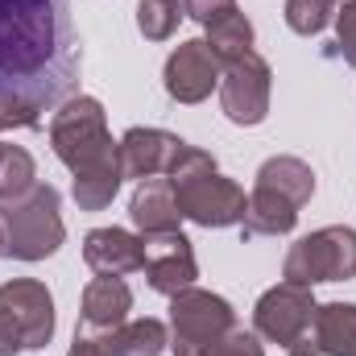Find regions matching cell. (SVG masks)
I'll return each instance as SVG.
<instances>
[{"instance_id": "6da1fadb", "label": "cell", "mask_w": 356, "mask_h": 356, "mask_svg": "<svg viewBox=\"0 0 356 356\" xmlns=\"http://www.w3.org/2000/svg\"><path fill=\"white\" fill-rule=\"evenodd\" d=\"M71 0H0V129H38L79 88Z\"/></svg>"}, {"instance_id": "7a4b0ae2", "label": "cell", "mask_w": 356, "mask_h": 356, "mask_svg": "<svg viewBox=\"0 0 356 356\" xmlns=\"http://www.w3.org/2000/svg\"><path fill=\"white\" fill-rule=\"evenodd\" d=\"M50 141H54V154L75 175V199H79V207L99 211L104 203H112L124 170H120V145L104 129L99 99L79 95L75 104H67L50 120Z\"/></svg>"}, {"instance_id": "3957f363", "label": "cell", "mask_w": 356, "mask_h": 356, "mask_svg": "<svg viewBox=\"0 0 356 356\" xmlns=\"http://www.w3.org/2000/svg\"><path fill=\"white\" fill-rule=\"evenodd\" d=\"M170 186H175L178 211L203 228H228V224H241L245 211H249V199L236 182L220 178L211 154L203 149H191L182 145L175 158V166L166 170Z\"/></svg>"}, {"instance_id": "277c9868", "label": "cell", "mask_w": 356, "mask_h": 356, "mask_svg": "<svg viewBox=\"0 0 356 356\" xmlns=\"http://www.w3.org/2000/svg\"><path fill=\"white\" fill-rule=\"evenodd\" d=\"M315 195V175L298 158H269L257 170V186L245 211V236H282L294 228L298 207Z\"/></svg>"}, {"instance_id": "5b68a950", "label": "cell", "mask_w": 356, "mask_h": 356, "mask_svg": "<svg viewBox=\"0 0 356 356\" xmlns=\"http://www.w3.org/2000/svg\"><path fill=\"white\" fill-rule=\"evenodd\" d=\"M63 245L58 191L33 182L17 199H0V257L42 261Z\"/></svg>"}, {"instance_id": "8992f818", "label": "cell", "mask_w": 356, "mask_h": 356, "mask_svg": "<svg viewBox=\"0 0 356 356\" xmlns=\"http://www.w3.org/2000/svg\"><path fill=\"white\" fill-rule=\"evenodd\" d=\"M54 336V298L42 282L13 277L0 286V356L46 348Z\"/></svg>"}, {"instance_id": "52a82bcc", "label": "cell", "mask_w": 356, "mask_h": 356, "mask_svg": "<svg viewBox=\"0 0 356 356\" xmlns=\"http://www.w3.org/2000/svg\"><path fill=\"white\" fill-rule=\"evenodd\" d=\"M170 319H175V356H207L236 327V315L220 294L191 290V286L175 294Z\"/></svg>"}, {"instance_id": "ba28073f", "label": "cell", "mask_w": 356, "mask_h": 356, "mask_svg": "<svg viewBox=\"0 0 356 356\" xmlns=\"http://www.w3.org/2000/svg\"><path fill=\"white\" fill-rule=\"evenodd\" d=\"M286 282L315 286V282H344L356 277V232L353 228H319L298 241L286 257Z\"/></svg>"}, {"instance_id": "9c48e42d", "label": "cell", "mask_w": 356, "mask_h": 356, "mask_svg": "<svg viewBox=\"0 0 356 356\" xmlns=\"http://www.w3.org/2000/svg\"><path fill=\"white\" fill-rule=\"evenodd\" d=\"M311 323H315V302H311L307 286L282 282L257 302V332L273 344H282V348L302 344Z\"/></svg>"}, {"instance_id": "30bf717a", "label": "cell", "mask_w": 356, "mask_h": 356, "mask_svg": "<svg viewBox=\"0 0 356 356\" xmlns=\"http://www.w3.org/2000/svg\"><path fill=\"white\" fill-rule=\"evenodd\" d=\"M224 112L228 120L236 124H261L269 112V67L261 54H241L236 63H228V75H224Z\"/></svg>"}, {"instance_id": "8fae6325", "label": "cell", "mask_w": 356, "mask_h": 356, "mask_svg": "<svg viewBox=\"0 0 356 356\" xmlns=\"http://www.w3.org/2000/svg\"><path fill=\"white\" fill-rule=\"evenodd\" d=\"M145 277L158 294H170L186 290L195 282V253H191V241L182 232H154L145 236Z\"/></svg>"}, {"instance_id": "7c38bea8", "label": "cell", "mask_w": 356, "mask_h": 356, "mask_svg": "<svg viewBox=\"0 0 356 356\" xmlns=\"http://www.w3.org/2000/svg\"><path fill=\"white\" fill-rule=\"evenodd\" d=\"M220 83V58L207 42H182L166 63V91L178 104H199Z\"/></svg>"}, {"instance_id": "4fadbf2b", "label": "cell", "mask_w": 356, "mask_h": 356, "mask_svg": "<svg viewBox=\"0 0 356 356\" xmlns=\"http://www.w3.org/2000/svg\"><path fill=\"white\" fill-rule=\"evenodd\" d=\"M186 141H178L175 133L162 129H129L120 141V170L124 178H158L162 170H170Z\"/></svg>"}, {"instance_id": "5bb4252c", "label": "cell", "mask_w": 356, "mask_h": 356, "mask_svg": "<svg viewBox=\"0 0 356 356\" xmlns=\"http://www.w3.org/2000/svg\"><path fill=\"white\" fill-rule=\"evenodd\" d=\"M83 257L99 277H124L145 266V236H133L124 228H95L88 232Z\"/></svg>"}, {"instance_id": "9a60e30c", "label": "cell", "mask_w": 356, "mask_h": 356, "mask_svg": "<svg viewBox=\"0 0 356 356\" xmlns=\"http://www.w3.org/2000/svg\"><path fill=\"white\" fill-rule=\"evenodd\" d=\"M133 294L120 277H95L83 290V336H108L129 319Z\"/></svg>"}, {"instance_id": "2e32d148", "label": "cell", "mask_w": 356, "mask_h": 356, "mask_svg": "<svg viewBox=\"0 0 356 356\" xmlns=\"http://www.w3.org/2000/svg\"><path fill=\"white\" fill-rule=\"evenodd\" d=\"M178 199H175V186L170 178H141L137 195H133V224L154 236V232H178Z\"/></svg>"}, {"instance_id": "e0dca14e", "label": "cell", "mask_w": 356, "mask_h": 356, "mask_svg": "<svg viewBox=\"0 0 356 356\" xmlns=\"http://www.w3.org/2000/svg\"><path fill=\"white\" fill-rule=\"evenodd\" d=\"M315 348L327 356H353L356 353V307L353 302H327L315 307Z\"/></svg>"}, {"instance_id": "ac0fdd59", "label": "cell", "mask_w": 356, "mask_h": 356, "mask_svg": "<svg viewBox=\"0 0 356 356\" xmlns=\"http://www.w3.org/2000/svg\"><path fill=\"white\" fill-rule=\"evenodd\" d=\"M162 344H166V327L158 319H133L104 336L108 356H158Z\"/></svg>"}, {"instance_id": "d6986e66", "label": "cell", "mask_w": 356, "mask_h": 356, "mask_svg": "<svg viewBox=\"0 0 356 356\" xmlns=\"http://www.w3.org/2000/svg\"><path fill=\"white\" fill-rule=\"evenodd\" d=\"M211 54L220 58V63H236L241 54H249L253 50V25L241 17V13H232V17H224L220 25H211Z\"/></svg>"}, {"instance_id": "ffe728a7", "label": "cell", "mask_w": 356, "mask_h": 356, "mask_svg": "<svg viewBox=\"0 0 356 356\" xmlns=\"http://www.w3.org/2000/svg\"><path fill=\"white\" fill-rule=\"evenodd\" d=\"M178 17H182L178 0H141V8H137V25L149 42H166L178 29Z\"/></svg>"}, {"instance_id": "44dd1931", "label": "cell", "mask_w": 356, "mask_h": 356, "mask_svg": "<svg viewBox=\"0 0 356 356\" xmlns=\"http://www.w3.org/2000/svg\"><path fill=\"white\" fill-rule=\"evenodd\" d=\"M33 186V158L17 145H4V162H0V199H17Z\"/></svg>"}, {"instance_id": "7402d4cb", "label": "cell", "mask_w": 356, "mask_h": 356, "mask_svg": "<svg viewBox=\"0 0 356 356\" xmlns=\"http://www.w3.org/2000/svg\"><path fill=\"white\" fill-rule=\"evenodd\" d=\"M332 17V0H286V25L302 38L319 33Z\"/></svg>"}, {"instance_id": "603a6c76", "label": "cell", "mask_w": 356, "mask_h": 356, "mask_svg": "<svg viewBox=\"0 0 356 356\" xmlns=\"http://www.w3.org/2000/svg\"><path fill=\"white\" fill-rule=\"evenodd\" d=\"M182 13H191L199 25H220L224 17H232L236 13V0H182Z\"/></svg>"}, {"instance_id": "cb8c5ba5", "label": "cell", "mask_w": 356, "mask_h": 356, "mask_svg": "<svg viewBox=\"0 0 356 356\" xmlns=\"http://www.w3.org/2000/svg\"><path fill=\"white\" fill-rule=\"evenodd\" d=\"M207 356H261V344H257V336H249V332H241V327H232L216 348Z\"/></svg>"}, {"instance_id": "d4e9b609", "label": "cell", "mask_w": 356, "mask_h": 356, "mask_svg": "<svg viewBox=\"0 0 356 356\" xmlns=\"http://www.w3.org/2000/svg\"><path fill=\"white\" fill-rule=\"evenodd\" d=\"M336 29H340V54H344V63L356 67V0L344 4V13H340Z\"/></svg>"}, {"instance_id": "484cf974", "label": "cell", "mask_w": 356, "mask_h": 356, "mask_svg": "<svg viewBox=\"0 0 356 356\" xmlns=\"http://www.w3.org/2000/svg\"><path fill=\"white\" fill-rule=\"evenodd\" d=\"M67 356H108V348H104V340H95V336H79V332H75V344H71V353Z\"/></svg>"}, {"instance_id": "4316f807", "label": "cell", "mask_w": 356, "mask_h": 356, "mask_svg": "<svg viewBox=\"0 0 356 356\" xmlns=\"http://www.w3.org/2000/svg\"><path fill=\"white\" fill-rule=\"evenodd\" d=\"M290 356H315V348H311V340H302V344H294V348H290Z\"/></svg>"}, {"instance_id": "83f0119b", "label": "cell", "mask_w": 356, "mask_h": 356, "mask_svg": "<svg viewBox=\"0 0 356 356\" xmlns=\"http://www.w3.org/2000/svg\"><path fill=\"white\" fill-rule=\"evenodd\" d=\"M0 162H4V145H0Z\"/></svg>"}, {"instance_id": "f1b7e54d", "label": "cell", "mask_w": 356, "mask_h": 356, "mask_svg": "<svg viewBox=\"0 0 356 356\" xmlns=\"http://www.w3.org/2000/svg\"><path fill=\"white\" fill-rule=\"evenodd\" d=\"M353 356H356V353H353Z\"/></svg>"}]
</instances>
